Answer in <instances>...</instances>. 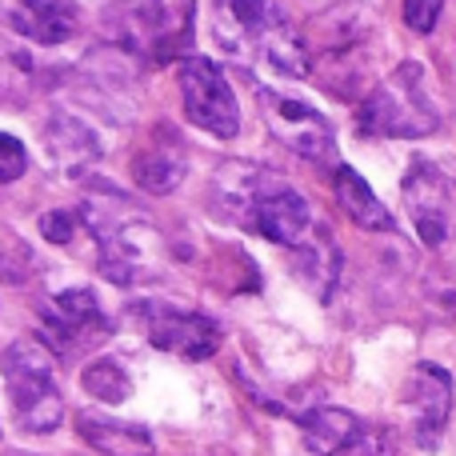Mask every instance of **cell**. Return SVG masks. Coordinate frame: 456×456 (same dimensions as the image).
<instances>
[{
    "label": "cell",
    "instance_id": "4",
    "mask_svg": "<svg viewBox=\"0 0 456 456\" xmlns=\"http://www.w3.org/2000/svg\"><path fill=\"white\" fill-rule=\"evenodd\" d=\"M96 248H101V273L104 281L133 289L141 281L160 276V236L141 216H120V221H96Z\"/></svg>",
    "mask_w": 456,
    "mask_h": 456
},
{
    "label": "cell",
    "instance_id": "25",
    "mask_svg": "<svg viewBox=\"0 0 456 456\" xmlns=\"http://www.w3.org/2000/svg\"><path fill=\"white\" fill-rule=\"evenodd\" d=\"M40 232H45L53 244H69L72 232H77V216L72 213H45L40 216Z\"/></svg>",
    "mask_w": 456,
    "mask_h": 456
},
{
    "label": "cell",
    "instance_id": "21",
    "mask_svg": "<svg viewBox=\"0 0 456 456\" xmlns=\"http://www.w3.org/2000/svg\"><path fill=\"white\" fill-rule=\"evenodd\" d=\"M80 388H85L93 401L101 404H120L133 396V380H128V372L120 369V364L112 361H93L85 372H80Z\"/></svg>",
    "mask_w": 456,
    "mask_h": 456
},
{
    "label": "cell",
    "instance_id": "9",
    "mask_svg": "<svg viewBox=\"0 0 456 456\" xmlns=\"http://www.w3.org/2000/svg\"><path fill=\"white\" fill-rule=\"evenodd\" d=\"M45 329L53 337L56 353H88V348L104 345L112 337L109 316H104L101 300L88 289H64L45 305Z\"/></svg>",
    "mask_w": 456,
    "mask_h": 456
},
{
    "label": "cell",
    "instance_id": "13",
    "mask_svg": "<svg viewBox=\"0 0 456 456\" xmlns=\"http://www.w3.org/2000/svg\"><path fill=\"white\" fill-rule=\"evenodd\" d=\"M276 24V12L265 0H221L213 16V32L224 45V53L232 56H256V45L265 40V32Z\"/></svg>",
    "mask_w": 456,
    "mask_h": 456
},
{
    "label": "cell",
    "instance_id": "2",
    "mask_svg": "<svg viewBox=\"0 0 456 456\" xmlns=\"http://www.w3.org/2000/svg\"><path fill=\"white\" fill-rule=\"evenodd\" d=\"M361 133L369 136H393V141H417V136H433L441 128V104H436L433 80L420 61H404L393 69L369 93L356 117Z\"/></svg>",
    "mask_w": 456,
    "mask_h": 456
},
{
    "label": "cell",
    "instance_id": "22",
    "mask_svg": "<svg viewBox=\"0 0 456 456\" xmlns=\"http://www.w3.org/2000/svg\"><path fill=\"white\" fill-rule=\"evenodd\" d=\"M337 456H396V444L385 428H361V436L348 449H340Z\"/></svg>",
    "mask_w": 456,
    "mask_h": 456
},
{
    "label": "cell",
    "instance_id": "6",
    "mask_svg": "<svg viewBox=\"0 0 456 456\" xmlns=\"http://www.w3.org/2000/svg\"><path fill=\"white\" fill-rule=\"evenodd\" d=\"M192 28H197V0H141L128 16V40L149 61H189Z\"/></svg>",
    "mask_w": 456,
    "mask_h": 456
},
{
    "label": "cell",
    "instance_id": "18",
    "mask_svg": "<svg viewBox=\"0 0 456 456\" xmlns=\"http://www.w3.org/2000/svg\"><path fill=\"white\" fill-rule=\"evenodd\" d=\"M80 436L104 456H149L152 433L133 420H109V417H80Z\"/></svg>",
    "mask_w": 456,
    "mask_h": 456
},
{
    "label": "cell",
    "instance_id": "5",
    "mask_svg": "<svg viewBox=\"0 0 456 456\" xmlns=\"http://www.w3.org/2000/svg\"><path fill=\"white\" fill-rule=\"evenodd\" d=\"M181 80V101H184V117L197 128H205L208 136H228L240 133V109H236L232 85L224 80L221 64L208 61V56H189L176 69Z\"/></svg>",
    "mask_w": 456,
    "mask_h": 456
},
{
    "label": "cell",
    "instance_id": "23",
    "mask_svg": "<svg viewBox=\"0 0 456 456\" xmlns=\"http://www.w3.org/2000/svg\"><path fill=\"white\" fill-rule=\"evenodd\" d=\"M24 168H28V152H24V144L16 141V136L0 133V184L24 176Z\"/></svg>",
    "mask_w": 456,
    "mask_h": 456
},
{
    "label": "cell",
    "instance_id": "26",
    "mask_svg": "<svg viewBox=\"0 0 456 456\" xmlns=\"http://www.w3.org/2000/svg\"><path fill=\"white\" fill-rule=\"evenodd\" d=\"M308 4H313V8H329L332 0H308Z\"/></svg>",
    "mask_w": 456,
    "mask_h": 456
},
{
    "label": "cell",
    "instance_id": "7",
    "mask_svg": "<svg viewBox=\"0 0 456 456\" xmlns=\"http://www.w3.org/2000/svg\"><path fill=\"white\" fill-rule=\"evenodd\" d=\"M260 112H265L268 133L281 144H289L297 157L313 160V165H329L337 157V136L332 125L313 109V104L297 101V96L273 93V88H260Z\"/></svg>",
    "mask_w": 456,
    "mask_h": 456
},
{
    "label": "cell",
    "instance_id": "16",
    "mask_svg": "<svg viewBox=\"0 0 456 456\" xmlns=\"http://www.w3.org/2000/svg\"><path fill=\"white\" fill-rule=\"evenodd\" d=\"M292 260H297L292 268H297L300 281H305L321 300H329L332 289H337V281H340V265H345L337 240H332L324 228H313V232L292 248Z\"/></svg>",
    "mask_w": 456,
    "mask_h": 456
},
{
    "label": "cell",
    "instance_id": "15",
    "mask_svg": "<svg viewBox=\"0 0 456 456\" xmlns=\"http://www.w3.org/2000/svg\"><path fill=\"white\" fill-rule=\"evenodd\" d=\"M189 173V157H184V144L176 141L173 128H157L149 144L133 157V181L141 184L149 197H165Z\"/></svg>",
    "mask_w": 456,
    "mask_h": 456
},
{
    "label": "cell",
    "instance_id": "24",
    "mask_svg": "<svg viewBox=\"0 0 456 456\" xmlns=\"http://www.w3.org/2000/svg\"><path fill=\"white\" fill-rule=\"evenodd\" d=\"M444 0H404V24L412 32H433L441 20Z\"/></svg>",
    "mask_w": 456,
    "mask_h": 456
},
{
    "label": "cell",
    "instance_id": "12",
    "mask_svg": "<svg viewBox=\"0 0 456 456\" xmlns=\"http://www.w3.org/2000/svg\"><path fill=\"white\" fill-rule=\"evenodd\" d=\"M0 16L16 37L48 48L80 32V8L72 0H0Z\"/></svg>",
    "mask_w": 456,
    "mask_h": 456
},
{
    "label": "cell",
    "instance_id": "14",
    "mask_svg": "<svg viewBox=\"0 0 456 456\" xmlns=\"http://www.w3.org/2000/svg\"><path fill=\"white\" fill-rule=\"evenodd\" d=\"M40 136H45L48 160L61 165L64 176H80L88 165L101 160V141H96V133L80 117H72V112H53V117L45 120V128H40Z\"/></svg>",
    "mask_w": 456,
    "mask_h": 456
},
{
    "label": "cell",
    "instance_id": "20",
    "mask_svg": "<svg viewBox=\"0 0 456 456\" xmlns=\"http://www.w3.org/2000/svg\"><path fill=\"white\" fill-rule=\"evenodd\" d=\"M256 56L276 72V77H305L308 72V53H305V40L297 37L284 16H276V24L265 32V40L256 45Z\"/></svg>",
    "mask_w": 456,
    "mask_h": 456
},
{
    "label": "cell",
    "instance_id": "1",
    "mask_svg": "<svg viewBox=\"0 0 456 456\" xmlns=\"http://www.w3.org/2000/svg\"><path fill=\"white\" fill-rule=\"evenodd\" d=\"M216 197L236 224L260 232L273 244H284V248H297L313 232L308 200L292 184H284L281 176L265 173L256 165H228V173L216 184Z\"/></svg>",
    "mask_w": 456,
    "mask_h": 456
},
{
    "label": "cell",
    "instance_id": "17",
    "mask_svg": "<svg viewBox=\"0 0 456 456\" xmlns=\"http://www.w3.org/2000/svg\"><path fill=\"white\" fill-rule=\"evenodd\" d=\"M332 189H337L340 208H345V213L353 216V221L361 224V228H369V232H393V213L380 205V197L369 189V181H364L356 168L337 165Z\"/></svg>",
    "mask_w": 456,
    "mask_h": 456
},
{
    "label": "cell",
    "instance_id": "11",
    "mask_svg": "<svg viewBox=\"0 0 456 456\" xmlns=\"http://www.w3.org/2000/svg\"><path fill=\"white\" fill-rule=\"evenodd\" d=\"M144 337H149L160 353L184 356V361H208V356L221 348V329H216L208 316L173 313V308H149Z\"/></svg>",
    "mask_w": 456,
    "mask_h": 456
},
{
    "label": "cell",
    "instance_id": "10",
    "mask_svg": "<svg viewBox=\"0 0 456 456\" xmlns=\"http://www.w3.org/2000/svg\"><path fill=\"white\" fill-rule=\"evenodd\" d=\"M404 409L420 449H436L452 412V377L441 364H417L404 380Z\"/></svg>",
    "mask_w": 456,
    "mask_h": 456
},
{
    "label": "cell",
    "instance_id": "19",
    "mask_svg": "<svg viewBox=\"0 0 456 456\" xmlns=\"http://www.w3.org/2000/svg\"><path fill=\"white\" fill-rule=\"evenodd\" d=\"M361 420L345 409H316L300 420V433H305V444L313 456H337L361 436Z\"/></svg>",
    "mask_w": 456,
    "mask_h": 456
},
{
    "label": "cell",
    "instance_id": "8",
    "mask_svg": "<svg viewBox=\"0 0 456 456\" xmlns=\"http://www.w3.org/2000/svg\"><path fill=\"white\" fill-rule=\"evenodd\" d=\"M404 208H409L420 244L441 248L456 224V181L441 165L417 160L404 176Z\"/></svg>",
    "mask_w": 456,
    "mask_h": 456
},
{
    "label": "cell",
    "instance_id": "3",
    "mask_svg": "<svg viewBox=\"0 0 456 456\" xmlns=\"http://www.w3.org/2000/svg\"><path fill=\"white\" fill-rule=\"evenodd\" d=\"M0 372L8 385V401L20 420L24 433L45 436L61 428L64 420V401L56 388V361L53 348L37 337H20L0 353Z\"/></svg>",
    "mask_w": 456,
    "mask_h": 456
}]
</instances>
